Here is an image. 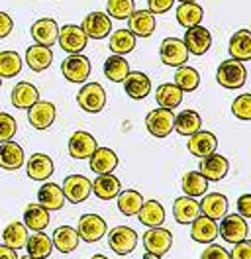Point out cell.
Listing matches in <instances>:
<instances>
[{"label": "cell", "mask_w": 251, "mask_h": 259, "mask_svg": "<svg viewBox=\"0 0 251 259\" xmlns=\"http://www.w3.org/2000/svg\"><path fill=\"white\" fill-rule=\"evenodd\" d=\"M175 84H177L183 93H192V91H196L198 84H200V75H198L196 69L183 65V67H179L177 73H175Z\"/></svg>", "instance_id": "43"}, {"label": "cell", "mask_w": 251, "mask_h": 259, "mask_svg": "<svg viewBox=\"0 0 251 259\" xmlns=\"http://www.w3.org/2000/svg\"><path fill=\"white\" fill-rule=\"evenodd\" d=\"M232 112H234L235 118L243 120V122H249L251 120V95L245 93L241 97H237L232 104Z\"/></svg>", "instance_id": "47"}, {"label": "cell", "mask_w": 251, "mask_h": 259, "mask_svg": "<svg viewBox=\"0 0 251 259\" xmlns=\"http://www.w3.org/2000/svg\"><path fill=\"white\" fill-rule=\"evenodd\" d=\"M198 208L202 212V216L212 218V220H220L228 214V198L220 193L204 194L202 202L198 204Z\"/></svg>", "instance_id": "23"}, {"label": "cell", "mask_w": 251, "mask_h": 259, "mask_svg": "<svg viewBox=\"0 0 251 259\" xmlns=\"http://www.w3.org/2000/svg\"><path fill=\"white\" fill-rule=\"evenodd\" d=\"M143 259H161V257H159V255H153V253H147V251H145Z\"/></svg>", "instance_id": "55"}, {"label": "cell", "mask_w": 251, "mask_h": 259, "mask_svg": "<svg viewBox=\"0 0 251 259\" xmlns=\"http://www.w3.org/2000/svg\"><path fill=\"white\" fill-rule=\"evenodd\" d=\"M200 128H202V120L196 110H183L173 120V130L179 132L181 136H192Z\"/></svg>", "instance_id": "31"}, {"label": "cell", "mask_w": 251, "mask_h": 259, "mask_svg": "<svg viewBox=\"0 0 251 259\" xmlns=\"http://www.w3.org/2000/svg\"><path fill=\"white\" fill-rule=\"evenodd\" d=\"M78 240H80V238H78V232L71 226L57 228V230L53 232V238H51L53 245H55L61 253H71V251H75L78 245Z\"/></svg>", "instance_id": "34"}, {"label": "cell", "mask_w": 251, "mask_h": 259, "mask_svg": "<svg viewBox=\"0 0 251 259\" xmlns=\"http://www.w3.org/2000/svg\"><path fill=\"white\" fill-rule=\"evenodd\" d=\"M228 51L232 55V59L243 63L251 59V32L249 30H239L230 37V46Z\"/></svg>", "instance_id": "21"}, {"label": "cell", "mask_w": 251, "mask_h": 259, "mask_svg": "<svg viewBox=\"0 0 251 259\" xmlns=\"http://www.w3.org/2000/svg\"><path fill=\"white\" fill-rule=\"evenodd\" d=\"M188 151L194 155V157H208L212 153H216V147H218V140L212 132H206V130H198L196 134L188 136Z\"/></svg>", "instance_id": "13"}, {"label": "cell", "mask_w": 251, "mask_h": 259, "mask_svg": "<svg viewBox=\"0 0 251 259\" xmlns=\"http://www.w3.org/2000/svg\"><path fill=\"white\" fill-rule=\"evenodd\" d=\"M22 71V57L16 51H0V79H12Z\"/></svg>", "instance_id": "44"}, {"label": "cell", "mask_w": 251, "mask_h": 259, "mask_svg": "<svg viewBox=\"0 0 251 259\" xmlns=\"http://www.w3.org/2000/svg\"><path fill=\"white\" fill-rule=\"evenodd\" d=\"M24 165V149L16 142H4L0 144V167L6 171H16Z\"/></svg>", "instance_id": "26"}, {"label": "cell", "mask_w": 251, "mask_h": 259, "mask_svg": "<svg viewBox=\"0 0 251 259\" xmlns=\"http://www.w3.org/2000/svg\"><path fill=\"white\" fill-rule=\"evenodd\" d=\"M77 102L85 112L96 114L100 112L104 108V104H106V93H104V89L98 82H87L78 91Z\"/></svg>", "instance_id": "2"}, {"label": "cell", "mask_w": 251, "mask_h": 259, "mask_svg": "<svg viewBox=\"0 0 251 259\" xmlns=\"http://www.w3.org/2000/svg\"><path fill=\"white\" fill-rule=\"evenodd\" d=\"M12 28H14L12 18L8 16L6 12H0V39H2V37H6V35H10Z\"/></svg>", "instance_id": "53"}, {"label": "cell", "mask_w": 251, "mask_h": 259, "mask_svg": "<svg viewBox=\"0 0 251 259\" xmlns=\"http://www.w3.org/2000/svg\"><path fill=\"white\" fill-rule=\"evenodd\" d=\"M204 18V10L200 4H194V2H187V4H181L177 8V20L183 28H194V26H200Z\"/></svg>", "instance_id": "37"}, {"label": "cell", "mask_w": 251, "mask_h": 259, "mask_svg": "<svg viewBox=\"0 0 251 259\" xmlns=\"http://www.w3.org/2000/svg\"><path fill=\"white\" fill-rule=\"evenodd\" d=\"M200 259H230V253L224 247H220V245H210V247L204 249Z\"/></svg>", "instance_id": "51"}, {"label": "cell", "mask_w": 251, "mask_h": 259, "mask_svg": "<svg viewBox=\"0 0 251 259\" xmlns=\"http://www.w3.org/2000/svg\"><path fill=\"white\" fill-rule=\"evenodd\" d=\"M0 259H18L16 249L8 247V245H0Z\"/></svg>", "instance_id": "54"}, {"label": "cell", "mask_w": 251, "mask_h": 259, "mask_svg": "<svg viewBox=\"0 0 251 259\" xmlns=\"http://www.w3.org/2000/svg\"><path fill=\"white\" fill-rule=\"evenodd\" d=\"M108 243L110 249L116 251L118 255H128L138 245V234H136V230H132L130 226H116L110 230Z\"/></svg>", "instance_id": "4"}, {"label": "cell", "mask_w": 251, "mask_h": 259, "mask_svg": "<svg viewBox=\"0 0 251 259\" xmlns=\"http://www.w3.org/2000/svg\"><path fill=\"white\" fill-rule=\"evenodd\" d=\"M2 240H4V245L12 247V249H22V247H26V242H28V228L20 222H12L4 228Z\"/></svg>", "instance_id": "39"}, {"label": "cell", "mask_w": 251, "mask_h": 259, "mask_svg": "<svg viewBox=\"0 0 251 259\" xmlns=\"http://www.w3.org/2000/svg\"><path fill=\"white\" fill-rule=\"evenodd\" d=\"M26 247H28V255L33 259H46L51 255L53 251V242L51 238L44 234V232H35L31 234V238H28L26 242Z\"/></svg>", "instance_id": "35"}, {"label": "cell", "mask_w": 251, "mask_h": 259, "mask_svg": "<svg viewBox=\"0 0 251 259\" xmlns=\"http://www.w3.org/2000/svg\"><path fill=\"white\" fill-rule=\"evenodd\" d=\"M63 77L69 82H85L91 75V61L85 55H69L61 63Z\"/></svg>", "instance_id": "10"}, {"label": "cell", "mask_w": 251, "mask_h": 259, "mask_svg": "<svg viewBox=\"0 0 251 259\" xmlns=\"http://www.w3.org/2000/svg\"><path fill=\"white\" fill-rule=\"evenodd\" d=\"M173 245V234L165 228L157 226L151 228L149 232L143 234V247L147 253H153V255H165Z\"/></svg>", "instance_id": "7"}, {"label": "cell", "mask_w": 251, "mask_h": 259, "mask_svg": "<svg viewBox=\"0 0 251 259\" xmlns=\"http://www.w3.org/2000/svg\"><path fill=\"white\" fill-rule=\"evenodd\" d=\"M106 12L114 20H128L136 12V2L134 0H108Z\"/></svg>", "instance_id": "46"}, {"label": "cell", "mask_w": 251, "mask_h": 259, "mask_svg": "<svg viewBox=\"0 0 251 259\" xmlns=\"http://www.w3.org/2000/svg\"><path fill=\"white\" fill-rule=\"evenodd\" d=\"M138 218H140V222L143 226L157 228L165 222V208L157 200H147V202L141 204L140 212H138Z\"/></svg>", "instance_id": "33"}, {"label": "cell", "mask_w": 251, "mask_h": 259, "mask_svg": "<svg viewBox=\"0 0 251 259\" xmlns=\"http://www.w3.org/2000/svg\"><path fill=\"white\" fill-rule=\"evenodd\" d=\"M218 234L222 236V240L228 243L247 240V222L239 214H226L218 228Z\"/></svg>", "instance_id": "5"}, {"label": "cell", "mask_w": 251, "mask_h": 259, "mask_svg": "<svg viewBox=\"0 0 251 259\" xmlns=\"http://www.w3.org/2000/svg\"><path fill=\"white\" fill-rule=\"evenodd\" d=\"M26 61H28V67L31 71L39 73V71H46L47 67L53 61V51L51 48H46V46H30L28 51H26Z\"/></svg>", "instance_id": "32"}, {"label": "cell", "mask_w": 251, "mask_h": 259, "mask_svg": "<svg viewBox=\"0 0 251 259\" xmlns=\"http://www.w3.org/2000/svg\"><path fill=\"white\" fill-rule=\"evenodd\" d=\"M96 147L98 144L89 132H75L69 138V153L73 159H89Z\"/></svg>", "instance_id": "16"}, {"label": "cell", "mask_w": 251, "mask_h": 259, "mask_svg": "<svg viewBox=\"0 0 251 259\" xmlns=\"http://www.w3.org/2000/svg\"><path fill=\"white\" fill-rule=\"evenodd\" d=\"M120 191H122V185L112 173H106V175H100V177L94 179L93 193L100 200H112V198H116L120 194Z\"/></svg>", "instance_id": "28"}, {"label": "cell", "mask_w": 251, "mask_h": 259, "mask_svg": "<svg viewBox=\"0 0 251 259\" xmlns=\"http://www.w3.org/2000/svg\"><path fill=\"white\" fill-rule=\"evenodd\" d=\"M31 37L35 39L37 46H46V48H51L55 41H57V35H59V26L55 20L51 18H41L37 22L31 24Z\"/></svg>", "instance_id": "15"}, {"label": "cell", "mask_w": 251, "mask_h": 259, "mask_svg": "<svg viewBox=\"0 0 251 259\" xmlns=\"http://www.w3.org/2000/svg\"><path fill=\"white\" fill-rule=\"evenodd\" d=\"M155 98H157V104L161 108L173 110V108H177L183 102V91L175 82H165V84H161L157 89Z\"/></svg>", "instance_id": "36"}, {"label": "cell", "mask_w": 251, "mask_h": 259, "mask_svg": "<svg viewBox=\"0 0 251 259\" xmlns=\"http://www.w3.org/2000/svg\"><path fill=\"white\" fill-rule=\"evenodd\" d=\"M20 259H33V257H30V255H26V257H20Z\"/></svg>", "instance_id": "58"}, {"label": "cell", "mask_w": 251, "mask_h": 259, "mask_svg": "<svg viewBox=\"0 0 251 259\" xmlns=\"http://www.w3.org/2000/svg\"><path fill=\"white\" fill-rule=\"evenodd\" d=\"M53 175V161L46 153H35L28 159V177L31 181H47Z\"/></svg>", "instance_id": "29"}, {"label": "cell", "mask_w": 251, "mask_h": 259, "mask_svg": "<svg viewBox=\"0 0 251 259\" xmlns=\"http://www.w3.org/2000/svg\"><path fill=\"white\" fill-rule=\"evenodd\" d=\"M78 238L89 243H94L104 238L106 234V222L98 214H85L78 220Z\"/></svg>", "instance_id": "11"}, {"label": "cell", "mask_w": 251, "mask_h": 259, "mask_svg": "<svg viewBox=\"0 0 251 259\" xmlns=\"http://www.w3.org/2000/svg\"><path fill=\"white\" fill-rule=\"evenodd\" d=\"M37 200H39V206H44L46 210H61L65 196H63V191L59 185L46 183L37 191Z\"/></svg>", "instance_id": "27"}, {"label": "cell", "mask_w": 251, "mask_h": 259, "mask_svg": "<svg viewBox=\"0 0 251 259\" xmlns=\"http://www.w3.org/2000/svg\"><path fill=\"white\" fill-rule=\"evenodd\" d=\"M247 79V71L245 67L235 61V59H228V61H222L218 67V73H216V81L220 82V87L224 89H241L245 84Z\"/></svg>", "instance_id": "1"}, {"label": "cell", "mask_w": 251, "mask_h": 259, "mask_svg": "<svg viewBox=\"0 0 251 259\" xmlns=\"http://www.w3.org/2000/svg\"><path fill=\"white\" fill-rule=\"evenodd\" d=\"M80 30L85 32L87 37H93V39H102L110 35V30H112V20H110L108 14L104 12H91L89 16L85 18Z\"/></svg>", "instance_id": "14"}, {"label": "cell", "mask_w": 251, "mask_h": 259, "mask_svg": "<svg viewBox=\"0 0 251 259\" xmlns=\"http://www.w3.org/2000/svg\"><path fill=\"white\" fill-rule=\"evenodd\" d=\"M55 104L47 100H37L28 108V120L35 130H47L55 122Z\"/></svg>", "instance_id": "12"}, {"label": "cell", "mask_w": 251, "mask_h": 259, "mask_svg": "<svg viewBox=\"0 0 251 259\" xmlns=\"http://www.w3.org/2000/svg\"><path fill=\"white\" fill-rule=\"evenodd\" d=\"M16 130H18V124L16 120L6 112H0V144L4 142H10L14 138Z\"/></svg>", "instance_id": "48"}, {"label": "cell", "mask_w": 251, "mask_h": 259, "mask_svg": "<svg viewBox=\"0 0 251 259\" xmlns=\"http://www.w3.org/2000/svg\"><path fill=\"white\" fill-rule=\"evenodd\" d=\"M49 224V210H46L39 204H30L24 212V226L33 230V232H41Z\"/></svg>", "instance_id": "40"}, {"label": "cell", "mask_w": 251, "mask_h": 259, "mask_svg": "<svg viewBox=\"0 0 251 259\" xmlns=\"http://www.w3.org/2000/svg\"><path fill=\"white\" fill-rule=\"evenodd\" d=\"M173 2L175 0H147V6H149V12L155 16V14H165L173 8Z\"/></svg>", "instance_id": "50"}, {"label": "cell", "mask_w": 251, "mask_h": 259, "mask_svg": "<svg viewBox=\"0 0 251 259\" xmlns=\"http://www.w3.org/2000/svg\"><path fill=\"white\" fill-rule=\"evenodd\" d=\"M179 2H183V4H187V2H194V0H179Z\"/></svg>", "instance_id": "57"}, {"label": "cell", "mask_w": 251, "mask_h": 259, "mask_svg": "<svg viewBox=\"0 0 251 259\" xmlns=\"http://www.w3.org/2000/svg\"><path fill=\"white\" fill-rule=\"evenodd\" d=\"M208 189V181L202 177L200 171H188L183 177V191L187 193V196L194 198V196H204Z\"/></svg>", "instance_id": "45"}, {"label": "cell", "mask_w": 251, "mask_h": 259, "mask_svg": "<svg viewBox=\"0 0 251 259\" xmlns=\"http://www.w3.org/2000/svg\"><path fill=\"white\" fill-rule=\"evenodd\" d=\"M89 159H91V169L98 175L112 173L118 167V155L110 147H96Z\"/></svg>", "instance_id": "22"}, {"label": "cell", "mask_w": 251, "mask_h": 259, "mask_svg": "<svg viewBox=\"0 0 251 259\" xmlns=\"http://www.w3.org/2000/svg\"><path fill=\"white\" fill-rule=\"evenodd\" d=\"M0 84H2V79H0Z\"/></svg>", "instance_id": "59"}, {"label": "cell", "mask_w": 251, "mask_h": 259, "mask_svg": "<svg viewBox=\"0 0 251 259\" xmlns=\"http://www.w3.org/2000/svg\"><path fill=\"white\" fill-rule=\"evenodd\" d=\"M63 196L73 202V204H78V202H85L91 193H93V183L82 175H69L63 183Z\"/></svg>", "instance_id": "6"}, {"label": "cell", "mask_w": 251, "mask_h": 259, "mask_svg": "<svg viewBox=\"0 0 251 259\" xmlns=\"http://www.w3.org/2000/svg\"><path fill=\"white\" fill-rule=\"evenodd\" d=\"M128 30L138 37H149L155 32V16L149 10H136L128 18Z\"/></svg>", "instance_id": "19"}, {"label": "cell", "mask_w": 251, "mask_h": 259, "mask_svg": "<svg viewBox=\"0 0 251 259\" xmlns=\"http://www.w3.org/2000/svg\"><path fill=\"white\" fill-rule=\"evenodd\" d=\"M237 212L241 218H251V194L245 193L237 198Z\"/></svg>", "instance_id": "52"}, {"label": "cell", "mask_w": 251, "mask_h": 259, "mask_svg": "<svg viewBox=\"0 0 251 259\" xmlns=\"http://www.w3.org/2000/svg\"><path fill=\"white\" fill-rule=\"evenodd\" d=\"M87 41L89 37L85 35V32L75 26V24H67L59 30V35H57V44L61 46L63 51L71 53V55H77L82 49L87 48Z\"/></svg>", "instance_id": "8"}, {"label": "cell", "mask_w": 251, "mask_h": 259, "mask_svg": "<svg viewBox=\"0 0 251 259\" xmlns=\"http://www.w3.org/2000/svg\"><path fill=\"white\" fill-rule=\"evenodd\" d=\"M37 100H39V93L31 82H18L12 89V104L20 110H28Z\"/></svg>", "instance_id": "30"}, {"label": "cell", "mask_w": 251, "mask_h": 259, "mask_svg": "<svg viewBox=\"0 0 251 259\" xmlns=\"http://www.w3.org/2000/svg\"><path fill=\"white\" fill-rule=\"evenodd\" d=\"M141 204H143V198L141 193L134 191V189H128V191H120L118 194V208L126 216H138Z\"/></svg>", "instance_id": "42"}, {"label": "cell", "mask_w": 251, "mask_h": 259, "mask_svg": "<svg viewBox=\"0 0 251 259\" xmlns=\"http://www.w3.org/2000/svg\"><path fill=\"white\" fill-rule=\"evenodd\" d=\"M230 259H251V243L247 240H241V242L234 243Z\"/></svg>", "instance_id": "49"}, {"label": "cell", "mask_w": 251, "mask_h": 259, "mask_svg": "<svg viewBox=\"0 0 251 259\" xmlns=\"http://www.w3.org/2000/svg\"><path fill=\"white\" fill-rule=\"evenodd\" d=\"M128 73H130V63L122 55H110L104 61V75L112 82H122Z\"/></svg>", "instance_id": "41"}, {"label": "cell", "mask_w": 251, "mask_h": 259, "mask_svg": "<svg viewBox=\"0 0 251 259\" xmlns=\"http://www.w3.org/2000/svg\"><path fill=\"white\" fill-rule=\"evenodd\" d=\"M91 259H108V257H106V255H93Z\"/></svg>", "instance_id": "56"}, {"label": "cell", "mask_w": 251, "mask_h": 259, "mask_svg": "<svg viewBox=\"0 0 251 259\" xmlns=\"http://www.w3.org/2000/svg\"><path fill=\"white\" fill-rule=\"evenodd\" d=\"M190 236H192L194 242L198 243H212L218 238V224H216V220L206 218V216H198L192 222Z\"/></svg>", "instance_id": "25"}, {"label": "cell", "mask_w": 251, "mask_h": 259, "mask_svg": "<svg viewBox=\"0 0 251 259\" xmlns=\"http://www.w3.org/2000/svg\"><path fill=\"white\" fill-rule=\"evenodd\" d=\"M159 57L167 67H183L188 61V49L183 39L167 37L159 48Z\"/></svg>", "instance_id": "3"}, {"label": "cell", "mask_w": 251, "mask_h": 259, "mask_svg": "<svg viewBox=\"0 0 251 259\" xmlns=\"http://www.w3.org/2000/svg\"><path fill=\"white\" fill-rule=\"evenodd\" d=\"M228 169H230V163L220 153H212L208 157H202L200 161V173L206 181H222L226 177Z\"/></svg>", "instance_id": "20"}, {"label": "cell", "mask_w": 251, "mask_h": 259, "mask_svg": "<svg viewBox=\"0 0 251 259\" xmlns=\"http://www.w3.org/2000/svg\"><path fill=\"white\" fill-rule=\"evenodd\" d=\"M173 214H175V220L179 224H192L200 216V208H198V202L194 198L181 196L173 204Z\"/></svg>", "instance_id": "24"}, {"label": "cell", "mask_w": 251, "mask_h": 259, "mask_svg": "<svg viewBox=\"0 0 251 259\" xmlns=\"http://www.w3.org/2000/svg\"><path fill=\"white\" fill-rule=\"evenodd\" d=\"M136 48V35L130 30H116L110 35V51H114V55H128L130 51Z\"/></svg>", "instance_id": "38"}, {"label": "cell", "mask_w": 251, "mask_h": 259, "mask_svg": "<svg viewBox=\"0 0 251 259\" xmlns=\"http://www.w3.org/2000/svg\"><path fill=\"white\" fill-rule=\"evenodd\" d=\"M122 82H124L126 95L130 98H134V100H141V98H145L151 93V81L141 71H130Z\"/></svg>", "instance_id": "17"}, {"label": "cell", "mask_w": 251, "mask_h": 259, "mask_svg": "<svg viewBox=\"0 0 251 259\" xmlns=\"http://www.w3.org/2000/svg\"><path fill=\"white\" fill-rule=\"evenodd\" d=\"M173 120H175L173 110L157 108L145 116V128L153 138H167L173 132Z\"/></svg>", "instance_id": "9"}, {"label": "cell", "mask_w": 251, "mask_h": 259, "mask_svg": "<svg viewBox=\"0 0 251 259\" xmlns=\"http://www.w3.org/2000/svg\"><path fill=\"white\" fill-rule=\"evenodd\" d=\"M183 41L187 46L188 53H192V55H204L210 49V46H212V35L202 26H194V28H188L187 30Z\"/></svg>", "instance_id": "18"}]
</instances>
